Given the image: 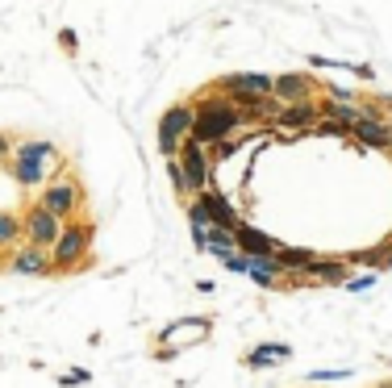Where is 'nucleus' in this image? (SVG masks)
Masks as SVG:
<instances>
[{"label": "nucleus", "mask_w": 392, "mask_h": 388, "mask_svg": "<svg viewBox=\"0 0 392 388\" xmlns=\"http://www.w3.org/2000/svg\"><path fill=\"white\" fill-rule=\"evenodd\" d=\"M347 272H351L347 259H313L305 267V280H313V284H347L351 280Z\"/></svg>", "instance_id": "14"}, {"label": "nucleus", "mask_w": 392, "mask_h": 388, "mask_svg": "<svg viewBox=\"0 0 392 388\" xmlns=\"http://www.w3.org/2000/svg\"><path fill=\"white\" fill-rule=\"evenodd\" d=\"M351 138L355 142H363V146H372V150H389L392 146V130L368 109V113H359V121L351 125Z\"/></svg>", "instance_id": "10"}, {"label": "nucleus", "mask_w": 392, "mask_h": 388, "mask_svg": "<svg viewBox=\"0 0 392 388\" xmlns=\"http://www.w3.org/2000/svg\"><path fill=\"white\" fill-rule=\"evenodd\" d=\"M238 150H242V138H221V142L213 146L217 159H230V155H238Z\"/></svg>", "instance_id": "22"}, {"label": "nucleus", "mask_w": 392, "mask_h": 388, "mask_svg": "<svg viewBox=\"0 0 392 388\" xmlns=\"http://www.w3.org/2000/svg\"><path fill=\"white\" fill-rule=\"evenodd\" d=\"M88 247H92V226H63V234L54 238V247H50V267L54 272H67V267H75V263H84V255H88Z\"/></svg>", "instance_id": "3"}, {"label": "nucleus", "mask_w": 392, "mask_h": 388, "mask_svg": "<svg viewBox=\"0 0 392 388\" xmlns=\"http://www.w3.org/2000/svg\"><path fill=\"white\" fill-rule=\"evenodd\" d=\"M372 284H376V276H351V280H347L351 293H363V288H372Z\"/></svg>", "instance_id": "24"}, {"label": "nucleus", "mask_w": 392, "mask_h": 388, "mask_svg": "<svg viewBox=\"0 0 392 388\" xmlns=\"http://www.w3.org/2000/svg\"><path fill=\"white\" fill-rule=\"evenodd\" d=\"M4 155H8V138L0 134V159H4Z\"/></svg>", "instance_id": "25"}, {"label": "nucleus", "mask_w": 392, "mask_h": 388, "mask_svg": "<svg viewBox=\"0 0 392 388\" xmlns=\"http://www.w3.org/2000/svg\"><path fill=\"white\" fill-rule=\"evenodd\" d=\"M217 88L230 92V96H272L276 79L263 75V71H234V75H221Z\"/></svg>", "instance_id": "9"}, {"label": "nucleus", "mask_w": 392, "mask_h": 388, "mask_svg": "<svg viewBox=\"0 0 392 388\" xmlns=\"http://www.w3.org/2000/svg\"><path fill=\"white\" fill-rule=\"evenodd\" d=\"M58 385H63V388H79V385H88V368H75V372L58 376Z\"/></svg>", "instance_id": "23"}, {"label": "nucleus", "mask_w": 392, "mask_h": 388, "mask_svg": "<svg viewBox=\"0 0 392 388\" xmlns=\"http://www.w3.org/2000/svg\"><path fill=\"white\" fill-rule=\"evenodd\" d=\"M196 209H201L213 226H221V230H238V226H242L238 209H234V205H230V196H226V192H217V188H201V192H196Z\"/></svg>", "instance_id": "8"}, {"label": "nucleus", "mask_w": 392, "mask_h": 388, "mask_svg": "<svg viewBox=\"0 0 392 388\" xmlns=\"http://www.w3.org/2000/svg\"><path fill=\"white\" fill-rule=\"evenodd\" d=\"M384 272H392V247H389V259H384Z\"/></svg>", "instance_id": "26"}, {"label": "nucleus", "mask_w": 392, "mask_h": 388, "mask_svg": "<svg viewBox=\"0 0 392 388\" xmlns=\"http://www.w3.org/2000/svg\"><path fill=\"white\" fill-rule=\"evenodd\" d=\"M180 167H184V176H188V188L192 192H201V188H209V146H201V142H192V138H184L180 142Z\"/></svg>", "instance_id": "6"}, {"label": "nucleus", "mask_w": 392, "mask_h": 388, "mask_svg": "<svg viewBox=\"0 0 392 388\" xmlns=\"http://www.w3.org/2000/svg\"><path fill=\"white\" fill-rule=\"evenodd\" d=\"M192 113H196V117H192V134H188V138L201 142V146H217L221 138H230V134L242 125L238 109H234L230 100H221V96H201Z\"/></svg>", "instance_id": "1"}, {"label": "nucleus", "mask_w": 392, "mask_h": 388, "mask_svg": "<svg viewBox=\"0 0 392 388\" xmlns=\"http://www.w3.org/2000/svg\"><path fill=\"white\" fill-rule=\"evenodd\" d=\"M234 242H238L242 255H276V251H280V242H276L272 234H263L259 226H246V222L234 230Z\"/></svg>", "instance_id": "13"}, {"label": "nucleus", "mask_w": 392, "mask_h": 388, "mask_svg": "<svg viewBox=\"0 0 392 388\" xmlns=\"http://www.w3.org/2000/svg\"><path fill=\"white\" fill-rule=\"evenodd\" d=\"M167 180H171V188H175L180 196H192V188H188V176H184L180 159H167Z\"/></svg>", "instance_id": "21"}, {"label": "nucleus", "mask_w": 392, "mask_h": 388, "mask_svg": "<svg viewBox=\"0 0 392 388\" xmlns=\"http://www.w3.org/2000/svg\"><path fill=\"white\" fill-rule=\"evenodd\" d=\"M21 234H25L33 247L50 251V247H54V238L63 234V217H54V213H50V209H42V205H29V209H25V217H21Z\"/></svg>", "instance_id": "5"}, {"label": "nucleus", "mask_w": 392, "mask_h": 388, "mask_svg": "<svg viewBox=\"0 0 392 388\" xmlns=\"http://www.w3.org/2000/svg\"><path fill=\"white\" fill-rule=\"evenodd\" d=\"M313 134H317V138H351V125H343V121H334V117H322V121L313 125Z\"/></svg>", "instance_id": "20"}, {"label": "nucleus", "mask_w": 392, "mask_h": 388, "mask_svg": "<svg viewBox=\"0 0 392 388\" xmlns=\"http://www.w3.org/2000/svg\"><path fill=\"white\" fill-rule=\"evenodd\" d=\"M276 259H280V267H284V272H292V276H297V272H305L317 255H313V251H305V247H280V251H276Z\"/></svg>", "instance_id": "17"}, {"label": "nucleus", "mask_w": 392, "mask_h": 388, "mask_svg": "<svg viewBox=\"0 0 392 388\" xmlns=\"http://www.w3.org/2000/svg\"><path fill=\"white\" fill-rule=\"evenodd\" d=\"M246 276L272 288V284H280L284 267H280V259H276V255H251V263H246Z\"/></svg>", "instance_id": "16"}, {"label": "nucleus", "mask_w": 392, "mask_h": 388, "mask_svg": "<svg viewBox=\"0 0 392 388\" xmlns=\"http://www.w3.org/2000/svg\"><path fill=\"white\" fill-rule=\"evenodd\" d=\"M192 104H171L167 113H163V121H159V150L167 155V159H175L180 155V142L192 134Z\"/></svg>", "instance_id": "4"}, {"label": "nucleus", "mask_w": 392, "mask_h": 388, "mask_svg": "<svg viewBox=\"0 0 392 388\" xmlns=\"http://www.w3.org/2000/svg\"><path fill=\"white\" fill-rule=\"evenodd\" d=\"M292 351L288 347H255L251 355H246V368H267V364H284Z\"/></svg>", "instance_id": "18"}, {"label": "nucleus", "mask_w": 392, "mask_h": 388, "mask_svg": "<svg viewBox=\"0 0 392 388\" xmlns=\"http://www.w3.org/2000/svg\"><path fill=\"white\" fill-rule=\"evenodd\" d=\"M8 272H17V276H54V267H50V255L42 251V247H21V251H13V259H8Z\"/></svg>", "instance_id": "12"}, {"label": "nucleus", "mask_w": 392, "mask_h": 388, "mask_svg": "<svg viewBox=\"0 0 392 388\" xmlns=\"http://www.w3.org/2000/svg\"><path fill=\"white\" fill-rule=\"evenodd\" d=\"M17 238H21V217L0 213V251H4V247H13Z\"/></svg>", "instance_id": "19"}, {"label": "nucleus", "mask_w": 392, "mask_h": 388, "mask_svg": "<svg viewBox=\"0 0 392 388\" xmlns=\"http://www.w3.org/2000/svg\"><path fill=\"white\" fill-rule=\"evenodd\" d=\"M79 201H84V188H79L75 180H50V184L42 188V196H38V205H42V209H50L54 217L75 213V209H79Z\"/></svg>", "instance_id": "7"}, {"label": "nucleus", "mask_w": 392, "mask_h": 388, "mask_svg": "<svg viewBox=\"0 0 392 388\" xmlns=\"http://www.w3.org/2000/svg\"><path fill=\"white\" fill-rule=\"evenodd\" d=\"M376 388H392V380H389V385H376Z\"/></svg>", "instance_id": "27"}, {"label": "nucleus", "mask_w": 392, "mask_h": 388, "mask_svg": "<svg viewBox=\"0 0 392 388\" xmlns=\"http://www.w3.org/2000/svg\"><path fill=\"white\" fill-rule=\"evenodd\" d=\"M272 96H276L280 104H297V100H309V79H305L301 71H288V75H280V79H276Z\"/></svg>", "instance_id": "15"}, {"label": "nucleus", "mask_w": 392, "mask_h": 388, "mask_svg": "<svg viewBox=\"0 0 392 388\" xmlns=\"http://www.w3.org/2000/svg\"><path fill=\"white\" fill-rule=\"evenodd\" d=\"M317 117H322V104H313V100H297V104H284L276 121H280V130H288V134H305V130L317 125Z\"/></svg>", "instance_id": "11"}, {"label": "nucleus", "mask_w": 392, "mask_h": 388, "mask_svg": "<svg viewBox=\"0 0 392 388\" xmlns=\"http://www.w3.org/2000/svg\"><path fill=\"white\" fill-rule=\"evenodd\" d=\"M58 159V150H54V142H46V138H25L21 146H17V159H13V176H17V184H42L46 180V167L42 163H54Z\"/></svg>", "instance_id": "2"}]
</instances>
